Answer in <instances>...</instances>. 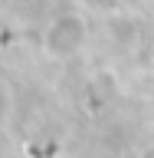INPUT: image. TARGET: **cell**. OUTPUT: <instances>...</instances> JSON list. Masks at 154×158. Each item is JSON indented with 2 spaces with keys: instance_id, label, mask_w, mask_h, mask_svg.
Returning a JSON list of instances; mask_svg holds the SVG:
<instances>
[{
  "instance_id": "6da1fadb",
  "label": "cell",
  "mask_w": 154,
  "mask_h": 158,
  "mask_svg": "<svg viewBox=\"0 0 154 158\" xmlns=\"http://www.w3.org/2000/svg\"><path fill=\"white\" fill-rule=\"evenodd\" d=\"M82 36H85V30H82L79 17H59V20H53V27L46 30V49L56 53V56H66V53L79 49Z\"/></svg>"
}]
</instances>
